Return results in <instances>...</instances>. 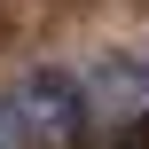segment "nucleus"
<instances>
[{
	"label": "nucleus",
	"instance_id": "f257e3e1",
	"mask_svg": "<svg viewBox=\"0 0 149 149\" xmlns=\"http://www.w3.org/2000/svg\"><path fill=\"white\" fill-rule=\"evenodd\" d=\"M79 126H94L79 71H24L16 86H0V149H55Z\"/></svg>",
	"mask_w": 149,
	"mask_h": 149
},
{
	"label": "nucleus",
	"instance_id": "f03ea898",
	"mask_svg": "<svg viewBox=\"0 0 149 149\" xmlns=\"http://www.w3.org/2000/svg\"><path fill=\"white\" fill-rule=\"evenodd\" d=\"M86 110L94 126H118V118H149V47L141 55H118V63H86Z\"/></svg>",
	"mask_w": 149,
	"mask_h": 149
}]
</instances>
